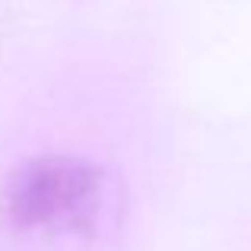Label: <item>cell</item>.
Wrapping results in <instances>:
<instances>
[{
	"label": "cell",
	"instance_id": "6da1fadb",
	"mask_svg": "<svg viewBox=\"0 0 251 251\" xmlns=\"http://www.w3.org/2000/svg\"><path fill=\"white\" fill-rule=\"evenodd\" d=\"M124 226V184L92 156L38 153L0 178V251H118Z\"/></svg>",
	"mask_w": 251,
	"mask_h": 251
}]
</instances>
